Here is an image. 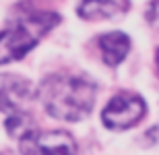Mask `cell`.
Wrapping results in <instances>:
<instances>
[{"label":"cell","instance_id":"cell-1","mask_svg":"<svg viewBox=\"0 0 159 155\" xmlns=\"http://www.w3.org/2000/svg\"><path fill=\"white\" fill-rule=\"evenodd\" d=\"M39 97L50 116L77 122L93 107L95 85L75 75H52L41 83Z\"/></svg>","mask_w":159,"mask_h":155},{"label":"cell","instance_id":"cell-2","mask_svg":"<svg viewBox=\"0 0 159 155\" xmlns=\"http://www.w3.org/2000/svg\"><path fill=\"white\" fill-rule=\"evenodd\" d=\"M58 21L60 17L54 12H33L11 23L0 33V64L21 60Z\"/></svg>","mask_w":159,"mask_h":155},{"label":"cell","instance_id":"cell-3","mask_svg":"<svg viewBox=\"0 0 159 155\" xmlns=\"http://www.w3.org/2000/svg\"><path fill=\"white\" fill-rule=\"evenodd\" d=\"M147 107L143 97L134 95V93H120V95L112 97L110 103L103 107L101 112V120L107 128H130L136 122H141L145 116Z\"/></svg>","mask_w":159,"mask_h":155},{"label":"cell","instance_id":"cell-4","mask_svg":"<svg viewBox=\"0 0 159 155\" xmlns=\"http://www.w3.org/2000/svg\"><path fill=\"white\" fill-rule=\"evenodd\" d=\"M23 155H77V143L68 132H29L21 139Z\"/></svg>","mask_w":159,"mask_h":155},{"label":"cell","instance_id":"cell-5","mask_svg":"<svg viewBox=\"0 0 159 155\" xmlns=\"http://www.w3.org/2000/svg\"><path fill=\"white\" fill-rule=\"evenodd\" d=\"M35 91L27 79L19 75H0V110L21 112L33 99Z\"/></svg>","mask_w":159,"mask_h":155},{"label":"cell","instance_id":"cell-6","mask_svg":"<svg viewBox=\"0 0 159 155\" xmlns=\"http://www.w3.org/2000/svg\"><path fill=\"white\" fill-rule=\"evenodd\" d=\"M97 43H99L103 62H106L107 66H118L120 62L126 58V54H128V50H130V39L122 31L103 33Z\"/></svg>","mask_w":159,"mask_h":155},{"label":"cell","instance_id":"cell-7","mask_svg":"<svg viewBox=\"0 0 159 155\" xmlns=\"http://www.w3.org/2000/svg\"><path fill=\"white\" fill-rule=\"evenodd\" d=\"M128 11V0H81L79 15L83 19H112Z\"/></svg>","mask_w":159,"mask_h":155},{"label":"cell","instance_id":"cell-8","mask_svg":"<svg viewBox=\"0 0 159 155\" xmlns=\"http://www.w3.org/2000/svg\"><path fill=\"white\" fill-rule=\"evenodd\" d=\"M4 126H6V130H8V134H11V137H17V139H23V137H27L29 132L35 130V122L31 120V116L21 114V112L12 114L11 118L6 120Z\"/></svg>","mask_w":159,"mask_h":155},{"label":"cell","instance_id":"cell-9","mask_svg":"<svg viewBox=\"0 0 159 155\" xmlns=\"http://www.w3.org/2000/svg\"><path fill=\"white\" fill-rule=\"evenodd\" d=\"M147 21L153 25L155 29H159V0H153L147 8Z\"/></svg>","mask_w":159,"mask_h":155},{"label":"cell","instance_id":"cell-10","mask_svg":"<svg viewBox=\"0 0 159 155\" xmlns=\"http://www.w3.org/2000/svg\"><path fill=\"white\" fill-rule=\"evenodd\" d=\"M157 66H159V52H157Z\"/></svg>","mask_w":159,"mask_h":155}]
</instances>
